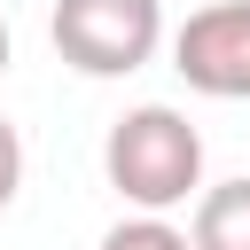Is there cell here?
I'll use <instances>...</instances> for the list:
<instances>
[{
    "label": "cell",
    "instance_id": "1",
    "mask_svg": "<svg viewBox=\"0 0 250 250\" xmlns=\"http://www.w3.org/2000/svg\"><path fill=\"white\" fill-rule=\"evenodd\" d=\"M102 180L133 211H180L203 195V133L172 102H133L102 133Z\"/></svg>",
    "mask_w": 250,
    "mask_h": 250
},
{
    "label": "cell",
    "instance_id": "2",
    "mask_svg": "<svg viewBox=\"0 0 250 250\" xmlns=\"http://www.w3.org/2000/svg\"><path fill=\"white\" fill-rule=\"evenodd\" d=\"M47 39L78 78H133L164 47V0H55Z\"/></svg>",
    "mask_w": 250,
    "mask_h": 250
},
{
    "label": "cell",
    "instance_id": "3",
    "mask_svg": "<svg viewBox=\"0 0 250 250\" xmlns=\"http://www.w3.org/2000/svg\"><path fill=\"white\" fill-rule=\"evenodd\" d=\"M172 70L188 78V94L250 102V0H203L172 31Z\"/></svg>",
    "mask_w": 250,
    "mask_h": 250
},
{
    "label": "cell",
    "instance_id": "4",
    "mask_svg": "<svg viewBox=\"0 0 250 250\" xmlns=\"http://www.w3.org/2000/svg\"><path fill=\"white\" fill-rule=\"evenodd\" d=\"M195 250H250V172L242 180H219L195 195V219H188Z\"/></svg>",
    "mask_w": 250,
    "mask_h": 250
},
{
    "label": "cell",
    "instance_id": "5",
    "mask_svg": "<svg viewBox=\"0 0 250 250\" xmlns=\"http://www.w3.org/2000/svg\"><path fill=\"white\" fill-rule=\"evenodd\" d=\"M94 250H195V234L172 227V211H125Z\"/></svg>",
    "mask_w": 250,
    "mask_h": 250
},
{
    "label": "cell",
    "instance_id": "6",
    "mask_svg": "<svg viewBox=\"0 0 250 250\" xmlns=\"http://www.w3.org/2000/svg\"><path fill=\"white\" fill-rule=\"evenodd\" d=\"M23 195V133H16V117L0 109V211Z\"/></svg>",
    "mask_w": 250,
    "mask_h": 250
},
{
    "label": "cell",
    "instance_id": "7",
    "mask_svg": "<svg viewBox=\"0 0 250 250\" xmlns=\"http://www.w3.org/2000/svg\"><path fill=\"white\" fill-rule=\"evenodd\" d=\"M8 55H16V39H8V16H0V78H8Z\"/></svg>",
    "mask_w": 250,
    "mask_h": 250
}]
</instances>
